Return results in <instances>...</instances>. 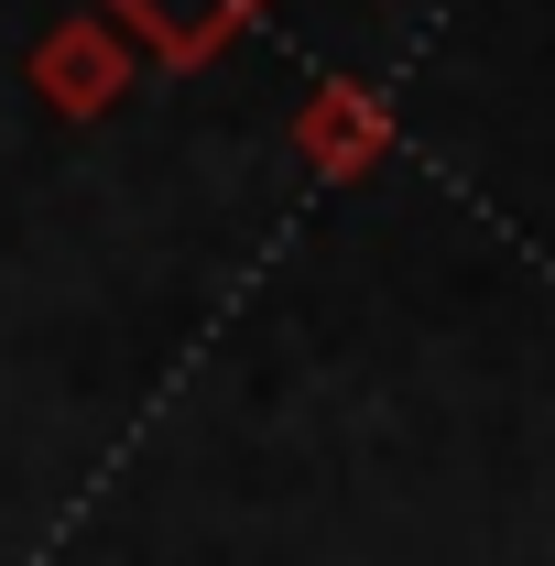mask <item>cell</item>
<instances>
[{
    "mask_svg": "<svg viewBox=\"0 0 555 566\" xmlns=\"http://www.w3.org/2000/svg\"><path fill=\"white\" fill-rule=\"evenodd\" d=\"M294 153L316 186H359L392 164V98L370 76H316V98L294 109Z\"/></svg>",
    "mask_w": 555,
    "mask_h": 566,
    "instance_id": "1",
    "label": "cell"
},
{
    "mask_svg": "<svg viewBox=\"0 0 555 566\" xmlns=\"http://www.w3.org/2000/svg\"><path fill=\"white\" fill-rule=\"evenodd\" d=\"M121 44H132L142 66H164V76H186V66H208V55H229L273 0H87Z\"/></svg>",
    "mask_w": 555,
    "mask_h": 566,
    "instance_id": "2",
    "label": "cell"
},
{
    "mask_svg": "<svg viewBox=\"0 0 555 566\" xmlns=\"http://www.w3.org/2000/svg\"><path fill=\"white\" fill-rule=\"evenodd\" d=\"M132 76H142V55L98 22V11H66V22L33 44V98H44L55 120H98V109H121Z\"/></svg>",
    "mask_w": 555,
    "mask_h": 566,
    "instance_id": "3",
    "label": "cell"
}]
</instances>
